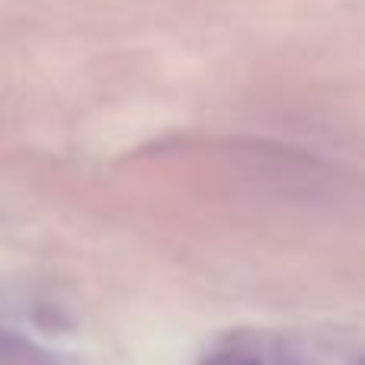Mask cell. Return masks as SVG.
Returning <instances> with one entry per match:
<instances>
[{
  "mask_svg": "<svg viewBox=\"0 0 365 365\" xmlns=\"http://www.w3.org/2000/svg\"><path fill=\"white\" fill-rule=\"evenodd\" d=\"M0 365H64L55 353L38 346L26 334L0 324Z\"/></svg>",
  "mask_w": 365,
  "mask_h": 365,
  "instance_id": "1",
  "label": "cell"
},
{
  "mask_svg": "<svg viewBox=\"0 0 365 365\" xmlns=\"http://www.w3.org/2000/svg\"><path fill=\"white\" fill-rule=\"evenodd\" d=\"M199 365H266V362L247 346H225L218 353H208Z\"/></svg>",
  "mask_w": 365,
  "mask_h": 365,
  "instance_id": "2",
  "label": "cell"
}]
</instances>
